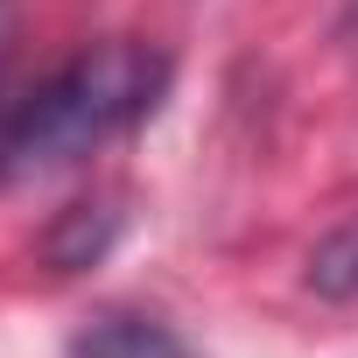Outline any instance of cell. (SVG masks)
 Returning <instances> with one entry per match:
<instances>
[{
  "label": "cell",
  "mask_w": 358,
  "mask_h": 358,
  "mask_svg": "<svg viewBox=\"0 0 358 358\" xmlns=\"http://www.w3.org/2000/svg\"><path fill=\"white\" fill-rule=\"evenodd\" d=\"M15 36H22V15H15V0H0V64H8Z\"/></svg>",
  "instance_id": "4"
},
{
  "label": "cell",
  "mask_w": 358,
  "mask_h": 358,
  "mask_svg": "<svg viewBox=\"0 0 358 358\" xmlns=\"http://www.w3.org/2000/svg\"><path fill=\"white\" fill-rule=\"evenodd\" d=\"M169 85V57L148 43H99L71 57L57 78H43L0 127V176H43L64 162H85L92 148L120 141L134 120L155 113Z\"/></svg>",
  "instance_id": "1"
},
{
  "label": "cell",
  "mask_w": 358,
  "mask_h": 358,
  "mask_svg": "<svg viewBox=\"0 0 358 358\" xmlns=\"http://www.w3.org/2000/svg\"><path fill=\"white\" fill-rule=\"evenodd\" d=\"M71 358H190V344L176 337L169 323H155V316L113 309V316H99L92 330H78Z\"/></svg>",
  "instance_id": "2"
},
{
  "label": "cell",
  "mask_w": 358,
  "mask_h": 358,
  "mask_svg": "<svg viewBox=\"0 0 358 358\" xmlns=\"http://www.w3.org/2000/svg\"><path fill=\"white\" fill-rule=\"evenodd\" d=\"M351 29H358V8H351Z\"/></svg>",
  "instance_id": "5"
},
{
  "label": "cell",
  "mask_w": 358,
  "mask_h": 358,
  "mask_svg": "<svg viewBox=\"0 0 358 358\" xmlns=\"http://www.w3.org/2000/svg\"><path fill=\"white\" fill-rule=\"evenodd\" d=\"M309 281H316L323 295H351V288H358V225H344V232L309 260Z\"/></svg>",
  "instance_id": "3"
}]
</instances>
